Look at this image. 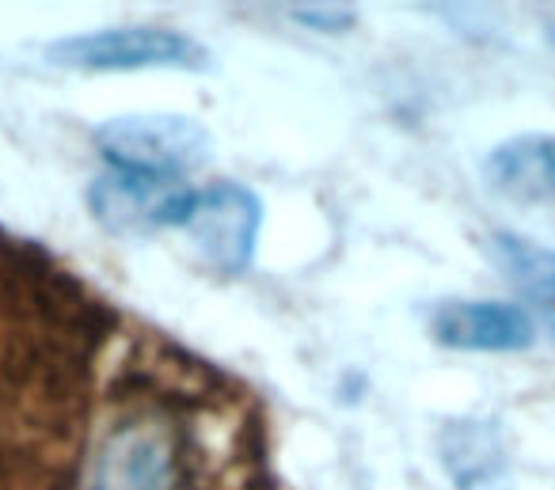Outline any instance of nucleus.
<instances>
[{"mask_svg":"<svg viewBox=\"0 0 555 490\" xmlns=\"http://www.w3.org/2000/svg\"><path fill=\"white\" fill-rule=\"evenodd\" d=\"M122 312L35 240L0 229V490H77L100 365Z\"/></svg>","mask_w":555,"mask_h":490,"instance_id":"1","label":"nucleus"},{"mask_svg":"<svg viewBox=\"0 0 555 490\" xmlns=\"http://www.w3.org/2000/svg\"><path fill=\"white\" fill-rule=\"evenodd\" d=\"M77 490H278L259 396L153 331L118 350Z\"/></svg>","mask_w":555,"mask_h":490,"instance_id":"2","label":"nucleus"},{"mask_svg":"<svg viewBox=\"0 0 555 490\" xmlns=\"http://www.w3.org/2000/svg\"><path fill=\"white\" fill-rule=\"evenodd\" d=\"M95 149L115 171L183 179L209 160V130L186 115H118L95 130Z\"/></svg>","mask_w":555,"mask_h":490,"instance_id":"3","label":"nucleus"},{"mask_svg":"<svg viewBox=\"0 0 555 490\" xmlns=\"http://www.w3.org/2000/svg\"><path fill=\"white\" fill-rule=\"evenodd\" d=\"M47 57L80 73H133V69H209V54L191 35L171 27H103V31L69 35L47 50Z\"/></svg>","mask_w":555,"mask_h":490,"instance_id":"4","label":"nucleus"},{"mask_svg":"<svg viewBox=\"0 0 555 490\" xmlns=\"http://www.w3.org/2000/svg\"><path fill=\"white\" fill-rule=\"evenodd\" d=\"M202 202V191L183 179L133 176L107 168L88 186V209L111 232L186 229Z\"/></svg>","mask_w":555,"mask_h":490,"instance_id":"5","label":"nucleus"},{"mask_svg":"<svg viewBox=\"0 0 555 490\" xmlns=\"http://www.w3.org/2000/svg\"><path fill=\"white\" fill-rule=\"evenodd\" d=\"M194 247L206 255V262L221 274H244L255 259L262 232V202L240 183H214L202 191L191 224Z\"/></svg>","mask_w":555,"mask_h":490,"instance_id":"6","label":"nucleus"},{"mask_svg":"<svg viewBox=\"0 0 555 490\" xmlns=\"http://www.w3.org/2000/svg\"><path fill=\"white\" fill-rule=\"evenodd\" d=\"M430 335L446 350L509 353L537 343V320L509 300H446L434 308Z\"/></svg>","mask_w":555,"mask_h":490,"instance_id":"7","label":"nucleus"},{"mask_svg":"<svg viewBox=\"0 0 555 490\" xmlns=\"http://www.w3.org/2000/svg\"><path fill=\"white\" fill-rule=\"evenodd\" d=\"M487 186L509 202L555 198V133H517L502 141L483 164Z\"/></svg>","mask_w":555,"mask_h":490,"instance_id":"8","label":"nucleus"},{"mask_svg":"<svg viewBox=\"0 0 555 490\" xmlns=\"http://www.w3.org/2000/svg\"><path fill=\"white\" fill-rule=\"evenodd\" d=\"M491 259L499 270L540 308L544 315H555V252L540 247L514 232H494Z\"/></svg>","mask_w":555,"mask_h":490,"instance_id":"9","label":"nucleus"},{"mask_svg":"<svg viewBox=\"0 0 555 490\" xmlns=\"http://www.w3.org/2000/svg\"><path fill=\"white\" fill-rule=\"evenodd\" d=\"M289 16L305 27H317V31L339 35L347 27H354V9H339V4H294Z\"/></svg>","mask_w":555,"mask_h":490,"instance_id":"10","label":"nucleus"},{"mask_svg":"<svg viewBox=\"0 0 555 490\" xmlns=\"http://www.w3.org/2000/svg\"><path fill=\"white\" fill-rule=\"evenodd\" d=\"M547 327H552V335H555V315H547Z\"/></svg>","mask_w":555,"mask_h":490,"instance_id":"11","label":"nucleus"}]
</instances>
